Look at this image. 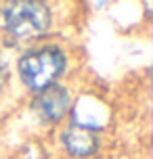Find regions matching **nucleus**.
<instances>
[{
	"label": "nucleus",
	"instance_id": "1",
	"mask_svg": "<svg viewBox=\"0 0 153 159\" xmlns=\"http://www.w3.org/2000/svg\"><path fill=\"white\" fill-rule=\"evenodd\" d=\"M50 11L42 2H2L0 4V27L17 38H34L49 30Z\"/></svg>",
	"mask_w": 153,
	"mask_h": 159
},
{
	"label": "nucleus",
	"instance_id": "3",
	"mask_svg": "<svg viewBox=\"0 0 153 159\" xmlns=\"http://www.w3.org/2000/svg\"><path fill=\"white\" fill-rule=\"evenodd\" d=\"M69 107V92L61 86H49L40 90V94L36 96V109L44 119L57 121L61 119Z\"/></svg>",
	"mask_w": 153,
	"mask_h": 159
},
{
	"label": "nucleus",
	"instance_id": "5",
	"mask_svg": "<svg viewBox=\"0 0 153 159\" xmlns=\"http://www.w3.org/2000/svg\"><path fill=\"white\" fill-rule=\"evenodd\" d=\"M4 84H7V63H4V59L0 57V92H2Z\"/></svg>",
	"mask_w": 153,
	"mask_h": 159
},
{
	"label": "nucleus",
	"instance_id": "2",
	"mask_svg": "<svg viewBox=\"0 0 153 159\" xmlns=\"http://www.w3.org/2000/svg\"><path fill=\"white\" fill-rule=\"evenodd\" d=\"M65 69V55L55 46H42L30 50L19 61V73L32 90H44L55 84Z\"/></svg>",
	"mask_w": 153,
	"mask_h": 159
},
{
	"label": "nucleus",
	"instance_id": "4",
	"mask_svg": "<svg viewBox=\"0 0 153 159\" xmlns=\"http://www.w3.org/2000/svg\"><path fill=\"white\" fill-rule=\"evenodd\" d=\"M63 144L72 155H76V157H86V155H92V153L97 151L99 140H97L95 130L73 124L72 128H67L63 132Z\"/></svg>",
	"mask_w": 153,
	"mask_h": 159
}]
</instances>
